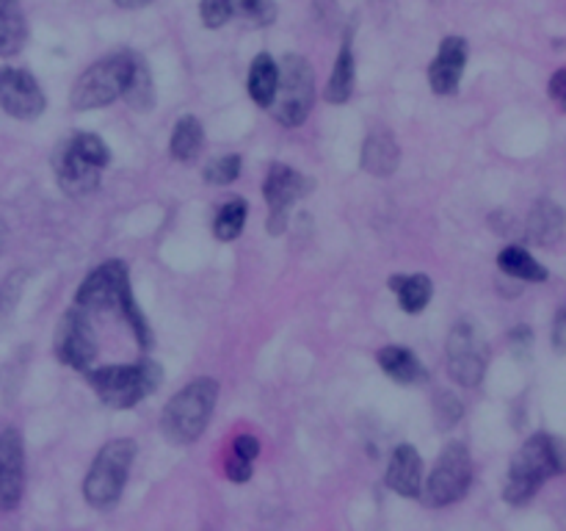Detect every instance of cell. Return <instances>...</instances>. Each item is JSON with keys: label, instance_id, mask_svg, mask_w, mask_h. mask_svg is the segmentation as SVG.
Listing matches in <instances>:
<instances>
[{"label": "cell", "instance_id": "obj_1", "mask_svg": "<svg viewBox=\"0 0 566 531\" xmlns=\"http://www.w3.org/2000/svg\"><path fill=\"white\" fill-rule=\"evenodd\" d=\"M564 468L566 465L562 440L539 431V435L528 437V440L514 451L512 465H509V479L503 498H506L509 503H514V507H520V503L531 501L547 479L562 476Z\"/></svg>", "mask_w": 566, "mask_h": 531}, {"label": "cell", "instance_id": "obj_2", "mask_svg": "<svg viewBox=\"0 0 566 531\" xmlns=\"http://www.w3.org/2000/svg\"><path fill=\"white\" fill-rule=\"evenodd\" d=\"M108 144L94 133H75L55 147L53 169L61 191L70 197H86L97 191L103 169L108 166Z\"/></svg>", "mask_w": 566, "mask_h": 531}, {"label": "cell", "instance_id": "obj_3", "mask_svg": "<svg viewBox=\"0 0 566 531\" xmlns=\"http://www.w3.org/2000/svg\"><path fill=\"white\" fill-rule=\"evenodd\" d=\"M216 398H219V382L210 379V376L193 379L191 385L177 391L160 415V431L166 435V440L177 442V446L197 442L202 431L208 429Z\"/></svg>", "mask_w": 566, "mask_h": 531}, {"label": "cell", "instance_id": "obj_4", "mask_svg": "<svg viewBox=\"0 0 566 531\" xmlns=\"http://www.w3.org/2000/svg\"><path fill=\"white\" fill-rule=\"evenodd\" d=\"M88 385L94 387L99 402L114 409H130L158 391L164 371L155 360L144 357L130 365H105V368L86 371Z\"/></svg>", "mask_w": 566, "mask_h": 531}, {"label": "cell", "instance_id": "obj_5", "mask_svg": "<svg viewBox=\"0 0 566 531\" xmlns=\"http://www.w3.org/2000/svg\"><path fill=\"white\" fill-rule=\"evenodd\" d=\"M136 459V442L130 437L108 440L94 457L86 479H83V498L94 509H111L122 498Z\"/></svg>", "mask_w": 566, "mask_h": 531}, {"label": "cell", "instance_id": "obj_6", "mask_svg": "<svg viewBox=\"0 0 566 531\" xmlns=\"http://www.w3.org/2000/svg\"><path fill=\"white\" fill-rule=\"evenodd\" d=\"M280 77L276 92L269 108L274 111L276 122L285 127H298L307 122L315 103V72L304 55H285L280 61Z\"/></svg>", "mask_w": 566, "mask_h": 531}, {"label": "cell", "instance_id": "obj_7", "mask_svg": "<svg viewBox=\"0 0 566 531\" xmlns=\"http://www.w3.org/2000/svg\"><path fill=\"white\" fill-rule=\"evenodd\" d=\"M136 53H114L94 61L86 72L75 81L70 92V105L75 111H94L111 105L122 97L130 77Z\"/></svg>", "mask_w": 566, "mask_h": 531}, {"label": "cell", "instance_id": "obj_8", "mask_svg": "<svg viewBox=\"0 0 566 531\" xmlns=\"http://www.w3.org/2000/svg\"><path fill=\"white\" fill-rule=\"evenodd\" d=\"M470 485H473V459H470L468 446L448 442L426 485L420 487V496H423L426 507L431 509L451 507L468 496Z\"/></svg>", "mask_w": 566, "mask_h": 531}, {"label": "cell", "instance_id": "obj_9", "mask_svg": "<svg viewBox=\"0 0 566 531\" xmlns=\"http://www.w3.org/2000/svg\"><path fill=\"white\" fill-rule=\"evenodd\" d=\"M446 363L448 374L457 385L479 387L484 382L486 365H490V343H486L484 332L470 321L453 324L446 341Z\"/></svg>", "mask_w": 566, "mask_h": 531}, {"label": "cell", "instance_id": "obj_10", "mask_svg": "<svg viewBox=\"0 0 566 531\" xmlns=\"http://www.w3.org/2000/svg\"><path fill=\"white\" fill-rule=\"evenodd\" d=\"M53 352L70 368L83 371V374L92 368L94 357H97V341H94L88 310L77 308V304L72 310H66L64 319L55 326Z\"/></svg>", "mask_w": 566, "mask_h": 531}, {"label": "cell", "instance_id": "obj_11", "mask_svg": "<svg viewBox=\"0 0 566 531\" xmlns=\"http://www.w3.org/2000/svg\"><path fill=\"white\" fill-rule=\"evenodd\" d=\"M313 191V180L287 164H271L263 183V197L269 202V232L280 236L287 227V210L296 199Z\"/></svg>", "mask_w": 566, "mask_h": 531}, {"label": "cell", "instance_id": "obj_12", "mask_svg": "<svg viewBox=\"0 0 566 531\" xmlns=\"http://www.w3.org/2000/svg\"><path fill=\"white\" fill-rule=\"evenodd\" d=\"M127 291H130V271H127L125 260H105L81 282L75 304L83 310L116 308Z\"/></svg>", "mask_w": 566, "mask_h": 531}, {"label": "cell", "instance_id": "obj_13", "mask_svg": "<svg viewBox=\"0 0 566 531\" xmlns=\"http://www.w3.org/2000/svg\"><path fill=\"white\" fill-rule=\"evenodd\" d=\"M0 105L14 119H36L42 116L48 100L31 72L0 70Z\"/></svg>", "mask_w": 566, "mask_h": 531}, {"label": "cell", "instance_id": "obj_14", "mask_svg": "<svg viewBox=\"0 0 566 531\" xmlns=\"http://www.w3.org/2000/svg\"><path fill=\"white\" fill-rule=\"evenodd\" d=\"M25 490V446L17 429L0 435V512L20 507Z\"/></svg>", "mask_w": 566, "mask_h": 531}, {"label": "cell", "instance_id": "obj_15", "mask_svg": "<svg viewBox=\"0 0 566 531\" xmlns=\"http://www.w3.org/2000/svg\"><path fill=\"white\" fill-rule=\"evenodd\" d=\"M464 64H468V42L462 37L442 39L440 53L429 64V86L434 94H453L462 83Z\"/></svg>", "mask_w": 566, "mask_h": 531}, {"label": "cell", "instance_id": "obj_16", "mask_svg": "<svg viewBox=\"0 0 566 531\" xmlns=\"http://www.w3.org/2000/svg\"><path fill=\"white\" fill-rule=\"evenodd\" d=\"M385 485L401 498H418L423 487V462H420L418 448L401 442L390 454V462L385 470Z\"/></svg>", "mask_w": 566, "mask_h": 531}, {"label": "cell", "instance_id": "obj_17", "mask_svg": "<svg viewBox=\"0 0 566 531\" xmlns=\"http://www.w3.org/2000/svg\"><path fill=\"white\" fill-rule=\"evenodd\" d=\"M525 236L536 247H556L564 238V210L553 199H539L525 219Z\"/></svg>", "mask_w": 566, "mask_h": 531}, {"label": "cell", "instance_id": "obj_18", "mask_svg": "<svg viewBox=\"0 0 566 531\" xmlns=\"http://www.w3.org/2000/svg\"><path fill=\"white\" fill-rule=\"evenodd\" d=\"M401 164V147L387 131H374L363 144V169L374 177L396 175Z\"/></svg>", "mask_w": 566, "mask_h": 531}, {"label": "cell", "instance_id": "obj_19", "mask_svg": "<svg viewBox=\"0 0 566 531\" xmlns=\"http://www.w3.org/2000/svg\"><path fill=\"white\" fill-rule=\"evenodd\" d=\"M390 291L398 296L403 313H423L429 308L431 296H434V285L426 274H396L390 277Z\"/></svg>", "mask_w": 566, "mask_h": 531}, {"label": "cell", "instance_id": "obj_20", "mask_svg": "<svg viewBox=\"0 0 566 531\" xmlns=\"http://www.w3.org/2000/svg\"><path fill=\"white\" fill-rule=\"evenodd\" d=\"M379 365L390 379L403 382V385H415V382L426 379V368L407 346L379 348Z\"/></svg>", "mask_w": 566, "mask_h": 531}, {"label": "cell", "instance_id": "obj_21", "mask_svg": "<svg viewBox=\"0 0 566 531\" xmlns=\"http://www.w3.org/2000/svg\"><path fill=\"white\" fill-rule=\"evenodd\" d=\"M28 28L20 0H0V55H17L25 44Z\"/></svg>", "mask_w": 566, "mask_h": 531}, {"label": "cell", "instance_id": "obj_22", "mask_svg": "<svg viewBox=\"0 0 566 531\" xmlns=\"http://www.w3.org/2000/svg\"><path fill=\"white\" fill-rule=\"evenodd\" d=\"M497 266H501L509 277L523 282H547V277H551L545 266H542L528 249L517 247V243H512V247H506L497 254Z\"/></svg>", "mask_w": 566, "mask_h": 531}, {"label": "cell", "instance_id": "obj_23", "mask_svg": "<svg viewBox=\"0 0 566 531\" xmlns=\"http://www.w3.org/2000/svg\"><path fill=\"white\" fill-rule=\"evenodd\" d=\"M354 81H357V70H354V53L352 44L343 42L340 53H337L335 70H332L329 83L324 88V100L332 105H340L352 97L354 92Z\"/></svg>", "mask_w": 566, "mask_h": 531}, {"label": "cell", "instance_id": "obj_24", "mask_svg": "<svg viewBox=\"0 0 566 531\" xmlns=\"http://www.w3.org/2000/svg\"><path fill=\"white\" fill-rule=\"evenodd\" d=\"M205 147V131L202 122L197 116H180L171 131V142H169V153L171 158L177 160H193Z\"/></svg>", "mask_w": 566, "mask_h": 531}, {"label": "cell", "instance_id": "obj_25", "mask_svg": "<svg viewBox=\"0 0 566 531\" xmlns=\"http://www.w3.org/2000/svg\"><path fill=\"white\" fill-rule=\"evenodd\" d=\"M276 77H280L276 61L269 53H260L252 61V70H249V94H252V100L260 108H269L271 100H274Z\"/></svg>", "mask_w": 566, "mask_h": 531}, {"label": "cell", "instance_id": "obj_26", "mask_svg": "<svg viewBox=\"0 0 566 531\" xmlns=\"http://www.w3.org/2000/svg\"><path fill=\"white\" fill-rule=\"evenodd\" d=\"M125 103L136 111H149L155 105V86H153V72L144 64V59H133L130 77H127V86L122 92Z\"/></svg>", "mask_w": 566, "mask_h": 531}, {"label": "cell", "instance_id": "obj_27", "mask_svg": "<svg viewBox=\"0 0 566 531\" xmlns=\"http://www.w3.org/2000/svg\"><path fill=\"white\" fill-rule=\"evenodd\" d=\"M249 216V205L243 199H230L219 208L213 219V232L219 241H235L238 236L243 232V225H247Z\"/></svg>", "mask_w": 566, "mask_h": 531}, {"label": "cell", "instance_id": "obj_28", "mask_svg": "<svg viewBox=\"0 0 566 531\" xmlns=\"http://www.w3.org/2000/svg\"><path fill=\"white\" fill-rule=\"evenodd\" d=\"M227 17L265 28L276 20V3L274 0H227Z\"/></svg>", "mask_w": 566, "mask_h": 531}, {"label": "cell", "instance_id": "obj_29", "mask_svg": "<svg viewBox=\"0 0 566 531\" xmlns=\"http://www.w3.org/2000/svg\"><path fill=\"white\" fill-rule=\"evenodd\" d=\"M116 308L122 310V315H125V321L133 326V335H136L138 346H142L144 352H147V348L153 346V335H149L147 319H144V313H142V310H138L136 299H133V291H127L125 296L119 299V304H116Z\"/></svg>", "mask_w": 566, "mask_h": 531}, {"label": "cell", "instance_id": "obj_30", "mask_svg": "<svg viewBox=\"0 0 566 531\" xmlns=\"http://www.w3.org/2000/svg\"><path fill=\"white\" fill-rule=\"evenodd\" d=\"M241 175V155H221L205 166V183L210 186H230Z\"/></svg>", "mask_w": 566, "mask_h": 531}, {"label": "cell", "instance_id": "obj_31", "mask_svg": "<svg viewBox=\"0 0 566 531\" xmlns=\"http://www.w3.org/2000/svg\"><path fill=\"white\" fill-rule=\"evenodd\" d=\"M462 413H464L462 402H459L453 393H448V391L437 393L434 396V420L442 431L453 429V426L462 420Z\"/></svg>", "mask_w": 566, "mask_h": 531}, {"label": "cell", "instance_id": "obj_32", "mask_svg": "<svg viewBox=\"0 0 566 531\" xmlns=\"http://www.w3.org/2000/svg\"><path fill=\"white\" fill-rule=\"evenodd\" d=\"M199 14H202V22L208 28H221L224 22H230V17H227V0H202Z\"/></svg>", "mask_w": 566, "mask_h": 531}, {"label": "cell", "instance_id": "obj_33", "mask_svg": "<svg viewBox=\"0 0 566 531\" xmlns=\"http://www.w3.org/2000/svg\"><path fill=\"white\" fill-rule=\"evenodd\" d=\"M227 479L235 481V485H243V481L252 479V462L243 457H238L235 451H232V457L227 459Z\"/></svg>", "mask_w": 566, "mask_h": 531}, {"label": "cell", "instance_id": "obj_34", "mask_svg": "<svg viewBox=\"0 0 566 531\" xmlns=\"http://www.w3.org/2000/svg\"><path fill=\"white\" fill-rule=\"evenodd\" d=\"M232 451H235L238 457L254 462V459H258V454H260V440L254 435H238L235 440H232Z\"/></svg>", "mask_w": 566, "mask_h": 531}, {"label": "cell", "instance_id": "obj_35", "mask_svg": "<svg viewBox=\"0 0 566 531\" xmlns=\"http://www.w3.org/2000/svg\"><path fill=\"white\" fill-rule=\"evenodd\" d=\"M551 97H553V103L558 105V108H564V105H566V70H558L556 75H553Z\"/></svg>", "mask_w": 566, "mask_h": 531}, {"label": "cell", "instance_id": "obj_36", "mask_svg": "<svg viewBox=\"0 0 566 531\" xmlns=\"http://www.w3.org/2000/svg\"><path fill=\"white\" fill-rule=\"evenodd\" d=\"M553 346H556L558 354H562L566 346V310L564 308L558 310L556 324H553Z\"/></svg>", "mask_w": 566, "mask_h": 531}, {"label": "cell", "instance_id": "obj_37", "mask_svg": "<svg viewBox=\"0 0 566 531\" xmlns=\"http://www.w3.org/2000/svg\"><path fill=\"white\" fill-rule=\"evenodd\" d=\"M114 3L122 6V9H142V6L155 3V0H114Z\"/></svg>", "mask_w": 566, "mask_h": 531}, {"label": "cell", "instance_id": "obj_38", "mask_svg": "<svg viewBox=\"0 0 566 531\" xmlns=\"http://www.w3.org/2000/svg\"><path fill=\"white\" fill-rule=\"evenodd\" d=\"M0 249H3V230H0Z\"/></svg>", "mask_w": 566, "mask_h": 531}]
</instances>
